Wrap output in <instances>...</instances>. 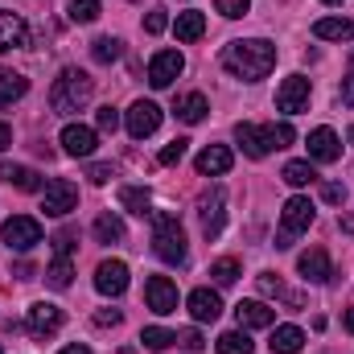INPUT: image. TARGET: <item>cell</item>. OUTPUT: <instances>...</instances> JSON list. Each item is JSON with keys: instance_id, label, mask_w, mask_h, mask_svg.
I'll list each match as a JSON object with an SVG mask.
<instances>
[{"instance_id": "1", "label": "cell", "mask_w": 354, "mask_h": 354, "mask_svg": "<svg viewBox=\"0 0 354 354\" xmlns=\"http://www.w3.org/2000/svg\"><path fill=\"white\" fill-rule=\"evenodd\" d=\"M223 66L243 79V83H260L268 79V71L276 66V46L264 41V37H248V41H231L223 50Z\"/></svg>"}, {"instance_id": "2", "label": "cell", "mask_w": 354, "mask_h": 354, "mask_svg": "<svg viewBox=\"0 0 354 354\" xmlns=\"http://www.w3.org/2000/svg\"><path fill=\"white\" fill-rule=\"evenodd\" d=\"M91 95H95V79L87 71H79V66H66L54 79V87H50V107L58 115H75V111H83L91 103Z\"/></svg>"}, {"instance_id": "3", "label": "cell", "mask_w": 354, "mask_h": 354, "mask_svg": "<svg viewBox=\"0 0 354 354\" xmlns=\"http://www.w3.org/2000/svg\"><path fill=\"white\" fill-rule=\"evenodd\" d=\"M153 252L157 260L165 264H185V231L177 223V214H165V210H153Z\"/></svg>"}, {"instance_id": "4", "label": "cell", "mask_w": 354, "mask_h": 354, "mask_svg": "<svg viewBox=\"0 0 354 354\" xmlns=\"http://www.w3.org/2000/svg\"><path fill=\"white\" fill-rule=\"evenodd\" d=\"M75 206H79V185H75V181L54 177V181H46V185H41V210H46V214L66 218Z\"/></svg>"}, {"instance_id": "5", "label": "cell", "mask_w": 354, "mask_h": 354, "mask_svg": "<svg viewBox=\"0 0 354 354\" xmlns=\"http://www.w3.org/2000/svg\"><path fill=\"white\" fill-rule=\"evenodd\" d=\"M0 239L12 248V252H33L41 243V223L29 218V214H12L4 227H0Z\"/></svg>"}, {"instance_id": "6", "label": "cell", "mask_w": 354, "mask_h": 354, "mask_svg": "<svg viewBox=\"0 0 354 354\" xmlns=\"http://www.w3.org/2000/svg\"><path fill=\"white\" fill-rule=\"evenodd\" d=\"M124 128H128V136H132V140L153 136V132L161 128V107H157L153 99H136V103L124 111Z\"/></svg>"}, {"instance_id": "7", "label": "cell", "mask_w": 354, "mask_h": 354, "mask_svg": "<svg viewBox=\"0 0 354 354\" xmlns=\"http://www.w3.org/2000/svg\"><path fill=\"white\" fill-rule=\"evenodd\" d=\"M198 214H202V235L206 239H218L223 235V223H227V194L223 189H210L198 198Z\"/></svg>"}, {"instance_id": "8", "label": "cell", "mask_w": 354, "mask_h": 354, "mask_svg": "<svg viewBox=\"0 0 354 354\" xmlns=\"http://www.w3.org/2000/svg\"><path fill=\"white\" fill-rule=\"evenodd\" d=\"M276 107L284 111V115H297V111H305L309 107V79L305 75H288L280 91H276Z\"/></svg>"}, {"instance_id": "9", "label": "cell", "mask_w": 354, "mask_h": 354, "mask_svg": "<svg viewBox=\"0 0 354 354\" xmlns=\"http://www.w3.org/2000/svg\"><path fill=\"white\" fill-rule=\"evenodd\" d=\"M185 71V58L177 54V50H161V54H153V62H149V83L157 91L174 87V79Z\"/></svg>"}, {"instance_id": "10", "label": "cell", "mask_w": 354, "mask_h": 354, "mask_svg": "<svg viewBox=\"0 0 354 354\" xmlns=\"http://www.w3.org/2000/svg\"><path fill=\"white\" fill-rule=\"evenodd\" d=\"M342 157V140H338V132L334 128H313L309 132V161H317V165H334Z\"/></svg>"}, {"instance_id": "11", "label": "cell", "mask_w": 354, "mask_h": 354, "mask_svg": "<svg viewBox=\"0 0 354 354\" xmlns=\"http://www.w3.org/2000/svg\"><path fill=\"white\" fill-rule=\"evenodd\" d=\"M313 214H317V210H313V202H309V198H301V194H297V198H288V202L280 206V223H284V231H288V235L309 231V227H313Z\"/></svg>"}, {"instance_id": "12", "label": "cell", "mask_w": 354, "mask_h": 354, "mask_svg": "<svg viewBox=\"0 0 354 354\" xmlns=\"http://www.w3.org/2000/svg\"><path fill=\"white\" fill-rule=\"evenodd\" d=\"M58 330H62V309L58 305H50V301L29 305V334L33 338H54Z\"/></svg>"}, {"instance_id": "13", "label": "cell", "mask_w": 354, "mask_h": 354, "mask_svg": "<svg viewBox=\"0 0 354 354\" xmlns=\"http://www.w3.org/2000/svg\"><path fill=\"white\" fill-rule=\"evenodd\" d=\"M235 140H239V149L252 157V161H260L272 153V136H268V124H235Z\"/></svg>"}, {"instance_id": "14", "label": "cell", "mask_w": 354, "mask_h": 354, "mask_svg": "<svg viewBox=\"0 0 354 354\" xmlns=\"http://www.w3.org/2000/svg\"><path fill=\"white\" fill-rule=\"evenodd\" d=\"M145 301H149L153 313H174L177 309V284L169 280V276H149V284H145Z\"/></svg>"}, {"instance_id": "15", "label": "cell", "mask_w": 354, "mask_h": 354, "mask_svg": "<svg viewBox=\"0 0 354 354\" xmlns=\"http://www.w3.org/2000/svg\"><path fill=\"white\" fill-rule=\"evenodd\" d=\"M95 288L103 297H120L128 288V264L124 260H103V264L95 268Z\"/></svg>"}, {"instance_id": "16", "label": "cell", "mask_w": 354, "mask_h": 354, "mask_svg": "<svg viewBox=\"0 0 354 354\" xmlns=\"http://www.w3.org/2000/svg\"><path fill=\"white\" fill-rule=\"evenodd\" d=\"M62 149H66L71 157H91V153L99 149V132L87 128V124H66V128H62Z\"/></svg>"}, {"instance_id": "17", "label": "cell", "mask_w": 354, "mask_h": 354, "mask_svg": "<svg viewBox=\"0 0 354 354\" xmlns=\"http://www.w3.org/2000/svg\"><path fill=\"white\" fill-rule=\"evenodd\" d=\"M297 272H301L309 284H330V280H334V264H330V256H326L322 248H309V252L297 260Z\"/></svg>"}, {"instance_id": "18", "label": "cell", "mask_w": 354, "mask_h": 354, "mask_svg": "<svg viewBox=\"0 0 354 354\" xmlns=\"http://www.w3.org/2000/svg\"><path fill=\"white\" fill-rule=\"evenodd\" d=\"M185 305H189V317H194L198 326L218 322V313H223V301H218V292H214V288H194Z\"/></svg>"}, {"instance_id": "19", "label": "cell", "mask_w": 354, "mask_h": 354, "mask_svg": "<svg viewBox=\"0 0 354 354\" xmlns=\"http://www.w3.org/2000/svg\"><path fill=\"white\" fill-rule=\"evenodd\" d=\"M25 46H29V25H25V17L0 8V50H25Z\"/></svg>"}, {"instance_id": "20", "label": "cell", "mask_w": 354, "mask_h": 354, "mask_svg": "<svg viewBox=\"0 0 354 354\" xmlns=\"http://www.w3.org/2000/svg\"><path fill=\"white\" fill-rule=\"evenodd\" d=\"M235 317H239V330H272L276 309H268L264 301H239Z\"/></svg>"}, {"instance_id": "21", "label": "cell", "mask_w": 354, "mask_h": 354, "mask_svg": "<svg viewBox=\"0 0 354 354\" xmlns=\"http://www.w3.org/2000/svg\"><path fill=\"white\" fill-rule=\"evenodd\" d=\"M194 165H198V174H202V177H223L231 165H235V157H231V149H227V145H210V149H202V153H198V161H194Z\"/></svg>"}, {"instance_id": "22", "label": "cell", "mask_w": 354, "mask_h": 354, "mask_svg": "<svg viewBox=\"0 0 354 354\" xmlns=\"http://www.w3.org/2000/svg\"><path fill=\"white\" fill-rule=\"evenodd\" d=\"M206 111H210V103H206V95L202 91H189V95H181L174 107V115L181 124H202L206 120Z\"/></svg>"}, {"instance_id": "23", "label": "cell", "mask_w": 354, "mask_h": 354, "mask_svg": "<svg viewBox=\"0 0 354 354\" xmlns=\"http://www.w3.org/2000/svg\"><path fill=\"white\" fill-rule=\"evenodd\" d=\"M268 346H272V354H301L305 330H297V326H276L272 338H268Z\"/></svg>"}, {"instance_id": "24", "label": "cell", "mask_w": 354, "mask_h": 354, "mask_svg": "<svg viewBox=\"0 0 354 354\" xmlns=\"http://www.w3.org/2000/svg\"><path fill=\"white\" fill-rule=\"evenodd\" d=\"M0 177H4L8 185L25 189V194H41V177L33 174L29 165H12V161H4V165H0Z\"/></svg>"}, {"instance_id": "25", "label": "cell", "mask_w": 354, "mask_h": 354, "mask_svg": "<svg viewBox=\"0 0 354 354\" xmlns=\"http://www.w3.org/2000/svg\"><path fill=\"white\" fill-rule=\"evenodd\" d=\"M313 33L322 41H354V21H346V17H322L313 25Z\"/></svg>"}, {"instance_id": "26", "label": "cell", "mask_w": 354, "mask_h": 354, "mask_svg": "<svg viewBox=\"0 0 354 354\" xmlns=\"http://www.w3.org/2000/svg\"><path fill=\"white\" fill-rule=\"evenodd\" d=\"M25 91H29V79L25 75L0 66V107H12L17 99H25Z\"/></svg>"}, {"instance_id": "27", "label": "cell", "mask_w": 354, "mask_h": 354, "mask_svg": "<svg viewBox=\"0 0 354 354\" xmlns=\"http://www.w3.org/2000/svg\"><path fill=\"white\" fill-rule=\"evenodd\" d=\"M174 33H177V41H198V37L206 33V17H202L198 8H189V12H177Z\"/></svg>"}, {"instance_id": "28", "label": "cell", "mask_w": 354, "mask_h": 354, "mask_svg": "<svg viewBox=\"0 0 354 354\" xmlns=\"http://www.w3.org/2000/svg\"><path fill=\"white\" fill-rule=\"evenodd\" d=\"M120 206L128 210V214H153L149 206H153V198H149V189L145 185H120Z\"/></svg>"}, {"instance_id": "29", "label": "cell", "mask_w": 354, "mask_h": 354, "mask_svg": "<svg viewBox=\"0 0 354 354\" xmlns=\"http://www.w3.org/2000/svg\"><path fill=\"white\" fill-rule=\"evenodd\" d=\"M120 54H124V41H120V37H95V41H91V58H95L99 66H111Z\"/></svg>"}, {"instance_id": "30", "label": "cell", "mask_w": 354, "mask_h": 354, "mask_svg": "<svg viewBox=\"0 0 354 354\" xmlns=\"http://www.w3.org/2000/svg\"><path fill=\"white\" fill-rule=\"evenodd\" d=\"M95 239L99 243H124V223L115 214H99L95 218Z\"/></svg>"}, {"instance_id": "31", "label": "cell", "mask_w": 354, "mask_h": 354, "mask_svg": "<svg viewBox=\"0 0 354 354\" xmlns=\"http://www.w3.org/2000/svg\"><path fill=\"white\" fill-rule=\"evenodd\" d=\"M214 346H218V354H252V351H256V346H252V338H248V330H227Z\"/></svg>"}, {"instance_id": "32", "label": "cell", "mask_w": 354, "mask_h": 354, "mask_svg": "<svg viewBox=\"0 0 354 354\" xmlns=\"http://www.w3.org/2000/svg\"><path fill=\"white\" fill-rule=\"evenodd\" d=\"M284 181H288V185H292V189H301V185H309V181H317V174H313V165H309V161H288V165H284Z\"/></svg>"}, {"instance_id": "33", "label": "cell", "mask_w": 354, "mask_h": 354, "mask_svg": "<svg viewBox=\"0 0 354 354\" xmlns=\"http://www.w3.org/2000/svg\"><path fill=\"white\" fill-rule=\"evenodd\" d=\"M71 280H75V264L71 260H54L46 268V284L50 288H71Z\"/></svg>"}, {"instance_id": "34", "label": "cell", "mask_w": 354, "mask_h": 354, "mask_svg": "<svg viewBox=\"0 0 354 354\" xmlns=\"http://www.w3.org/2000/svg\"><path fill=\"white\" fill-rule=\"evenodd\" d=\"M140 342H145L149 351H169V346L177 342V334L174 330H161V326H149V330L140 334Z\"/></svg>"}, {"instance_id": "35", "label": "cell", "mask_w": 354, "mask_h": 354, "mask_svg": "<svg viewBox=\"0 0 354 354\" xmlns=\"http://www.w3.org/2000/svg\"><path fill=\"white\" fill-rule=\"evenodd\" d=\"M71 21H75V25L99 21V0H71Z\"/></svg>"}, {"instance_id": "36", "label": "cell", "mask_w": 354, "mask_h": 354, "mask_svg": "<svg viewBox=\"0 0 354 354\" xmlns=\"http://www.w3.org/2000/svg\"><path fill=\"white\" fill-rule=\"evenodd\" d=\"M210 280H214L218 288L235 284V280H239V264H235V260H218V264L210 268Z\"/></svg>"}, {"instance_id": "37", "label": "cell", "mask_w": 354, "mask_h": 354, "mask_svg": "<svg viewBox=\"0 0 354 354\" xmlns=\"http://www.w3.org/2000/svg\"><path fill=\"white\" fill-rule=\"evenodd\" d=\"M268 136H272V149H288L292 145V124H268Z\"/></svg>"}, {"instance_id": "38", "label": "cell", "mask_w": 354, "mask_h": 354, "mask_svg": "<svg viewBox=\"0 0 354 354\" xmlns=\"http://www.w3.org/2000/svg\"><path fill=\"white\" fill-rule=\"evenodd\" d=\"M185 153H189V140H181V136H177V140H169V145L161 149V165H177Z\"/></svg>"}, {"instance_id": "39", "label": "cell", "mask_w": 354, "mask_h": 354, "mask_svg": "<svg viewBox=\"0 0 354 354\" xmlns=\"http://www.w3.org/2000/svg\"><path fill=\"white\" fill-rule=\"evenodd\" d=\"M95 124H99V132H115V128H120V111L107 103V107H99V111H95Z\"/></svg>"}, {"instance_id": "40", "label": "cell", "mask_w": 354, "mask_h": 354, "mask_svg": "<svg viewBox=\"0 0 354 354\" xmlns=\"http://www.w3.org/2000/svg\"><path fill=\"white\" fill-rule=\"evenodd\" d=\"M214 8L223 12V17H248V8H252V0H214Z\"/></svg>"}, {"instance_id": "41", "label": "cell", "mask_w": 354, "mask_h": 354, "mask_svg": "<svg viewBox=\"0 0 354 354\" xmlns=\"http://www.w3.org/2000/svg\"><path fill=\"white\" fill-rule=\"evenodd\" d=\"M71 252H75V231H58L54 235V256L58 260H71Z\"/></svg>"}, {"instance_id": "42", "label": "cell", "mask_w": 354, "mask_h": 354, "mask_svg": "<svg viewBox=\"0 0 354 354\" xmlns=\"http://www.w3.org/2000/svg\"><path fill=\"white\" fill-rule=\"evenodd\" d=\"M145 29H149V33H165V29H169V17H165V8H153V12L145 17Z\"/></svg>"}, {"instance_id": "43", "label": "cell", "mask_w": 354, "mask_h": 354, "mask_svg": "<svg viewBox=\"0 0 354 354\" xmlns=\"http://www.w3.org/2000/svg\"><path fill=\"white\" fill-rule=\"evenodd\" d=\"M322 198H326V202H334V206H342V202H346V185L326 181V185H322Z\"/></svg>"}, {"instance_id": "44", "label": "cell", "mask_w": 354, "mask_h": 354, "mask_svg": "<svg viewBox=\"0 0 354 354\" xmlns=\"http://www.w3.org/2000/svg\"><path fill=\"white\" fill-rule=\"evenodd\" d=\"M260 292H264V297H284V284H280V276L264 272V276H260Z\"/></svg>"}, {"instance_id": "45", "label": "cell", "mask_w": 354, "mask_h": 354, "mask_svg": "<svg viewBox=\"0 0 354 354\" xmlns=\"http://www.w3.org/2000/svg\"><path fill=\"white\" fill-rule=\"evenodd\" d=\"M177 342H181V346H185V351H202V346H206V342H202V334H198V330H181V334H177Z\"/></svg>"}, {"instance_id": "46", "label": "cell", "mask_w": 354, "mask_h": 354, "mask_svg": "<svg viewBox=\"0 0 354 354\" xmlns=\"http://www.w3.org/2000/svg\"><path fill=\"white\" fill-rule=\"evenodd\" d=\"M87 177L95 181V185H107V181L115 177V169H111V165H91V169H87Z\"/></svg>"}, {"instance_id": "47", "label": "cell", "mask_w": 354, "mask_h": 354, "mask_svg": "<svg viewBox=\"0 0 354 354\" xmlns=\"http://www.w3.org/2000/svg\"><path fill=\"white\" fill-rule=\"evenodd\" d=\"M120 317H124L120 309H99L95 313V326H120Z\"/></svg>"}, {"instance_id": "48", "label": "cell", "mask_w": 354, "mask_h": 354, "mask_svg": "<svg viewBox=\"0 0 354 354\" xmlns=\"http://www.w3.org/2000/svg\"><path fill=\"white\" fill-rule=\"evenodd\" d=\"M338 99H342L346 107H354V79H346V83H342V91H338Z\"/></svg>"}, {"instance_id": "49", "label": "cell", "mask_w": 354, "mask_h": 354, "mask_svg": "<svg viewBox=\"0 0 354 354\" xmlns=\"http://www.w3.org/2000/svg\"><path fill=\"white\" fill-rule=\"evenodd\" d=\"M8 145H12V132H8V124H4V120H0V153H4V149H8Z\"/></svg>"}, {"instance_id": "50", "label": "cell", "mask_w": 354, "mask_h": 354, "mask_svg": "<svg viewBox=\"0 0 354 354\" xmlns=\"http://www.w3.org/2000/svg\"><path fill=\"white\" fill-rule=\"evenodd\" d=\"M58 354H91V346H83V342H75V346H62Z\"/></svg>"}, {"instance_id": "51", "label": "cell", "mask_w": 354, "mask_h": 354, "mask_svg": "<svg viewBox=\"0 0 354 354\" xmlns=\"http://www.w3.org/2000/svg\"><path fill=\"white\" fill-rule=\"evenodd\" d=\"M346 330L354 334V309H346Z\"/></svg>"}, {"instance_id": "52", "label": "cell", "mask_w": 354, "mask_h": 354, "mask_svg": "<svg viewBox=\"0 0 354 354\" xmlns=\"http://www.w3.org/2000/svg\"><path fill=\"white\" fill-rule=\"evenodd\" d=\"M322 4H342V0H322Z\"/></svg>"}, {"instance_id": "53", "label": "cell", "mask_w": 354, "mask_h": 354, "mask_svg": "<svg viewBox=\"0 0 354 354\" xmlns=\"http://www.w3.org/2000/svg\"><path fill=\"white\" fill-rule=\"evenodd\" d=\"M351 145H354V128H351Z\"/></svg>"}, {"instance_id": "54", "label": "cell", "mask_w": 354, "mask_h": 354, "mask_svg": "<svg viewBox=\"0 0 354 354\" xmlns=\"http://www.w3.org/2000/svg\"><path fill=\"white\" fill-rule=\"evenodd\" d=\"M351 62H354V54H351Z\"/></svg>"}, {"instance_id": "55", "label": "cell", "mask_w": 354, "mask_h": 354, "mask_svg": "<svg viewBox=\"0 0 354 354\" xmlns=\"http://www.w3.org/2000/svg\"><path fill=\"white\" fill-rule=\"evenodd\" d=\"M0 354H4V351H0Z\"/></svg>"}]
</instances>
